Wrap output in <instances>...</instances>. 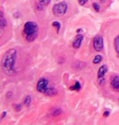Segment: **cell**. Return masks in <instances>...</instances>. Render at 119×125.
I'll return each instance as SVG.
<instances>
[{
    "instance_id": "obj_1",
    "label": "cell",
    "mask_w": 119,
    "mask_h": 125,
    "mask_svg": "<svg viewBox=\"0 0 119 125\" xmlns=\"http://www.w3.org/2000/svg\"><path fill=\"white\" fill-rule=\"evenodd\" d=\"M17 59V50L10 48L5 52L1 61V68L3 72L8 76H14L17 74L16 64Z\"/></svg>"
},
{
    "instance_id": "obj_2",
    "label": "cell",
    "mask_w": 119,
    "mask_h": 125,
    "mask_svg": "<svg viewBox=\"0 0 119 125\" xmlns=\"http://www.w3.org/2000/svg\"><path fill=\"white\" fill-rule=\"evenodd\" d=\"M39 28L36 22L29 21L24 25L23 27V37L27 43H33L38 36Z\"/></svg>"
},
{
    "instance_id": "obj_3",
    "label": "cell",
    "mask_w": 119,
    "mask_h": 125,
    "mask_svg": "<svg viewBox=\"0 0 119 125\" xmlns=\"http://www.w3.org/2000/svg\"><path fill=\"white\" fill-rule=\"evenodd\" d=\"M68 4L65 2H60L52 7V14L56 17H62L67 13Z\"/></svg>"
},
{
    "instance_id": "obj_4",
    "label": "cell",
    "mask_w": 119,
    "mask_h": 125,
    "mask_svg": "<svg viewBox=\"0 0 119 125\" xmlns=\"http://www.w3.org/2000/svg\"><path fill=\"white\" fill-rule=\"evenodd\" d=\"M8 30V22L7 18L4 16L3 9L0 11V37H1V44L3 43L4 40V36Z\"/></svg>"
},
{
    "instance_id": "obj_5",
    "label": "cell",
    "mask_w": 119,
    "mask_h": 125,
    "mask_svg": "<svg viewBox=\"0 0 119 125\" xmlns=\"http://www.w3.org/2000/svg\"><path fill=\"white\" fill-rule=\"evenodd\" d=\"M108 72V66L106 65H102L99 68L97 73V83L100 86H102L105 83V74Z\"/></svg>"
},
{
    "instance_id": "obj_6",
    "label": "cell",
    "mask_w": 119,
    "mask_h": 125,
    "mask_svg": "<svg viewBox=\"0 0 119 125\" xmlns=\"http://www.w3.org/2000/svg\"><path fill=\"white\" fill-rule=\"evenodd\" d=\"M104 39L102 35L96 34L93 39V48L96 52H101L104 49Z\"/></svg>"
},
{
    "instance_id": "obj_7",
    "label": "cell",
    "mask_w": 119,
    "mask_h": 125,
    "mask_svg": "<svg viewBox=\"0 0 119 125\" xmlns=\"http://www.w3.org/2000/svg\"><path fill=\"white\" fill-rule=\"evenodd\" d=\"M48 80L45 79V78H42L38 80V83H37V90L39 93H45V92L47 90V88H49L48 87Z\"/></svg>"
},
{
    "instance_id": "obj_8",
    "label": "cell",
    "mask_w": 119,
    "mask_h": 125,
    "mask_svg": "<svg viewBox=\"0 0 119 125\" xmlns=\"http://www.w3.org/2000/svg\"><path fill=\"white\" fill-rule=\"evenodd\" d=\"M83 39H84V36H83L82 34H78V35H77L76 38H75V39L73 40V44H72L73 48L74 49L80 48L82 43V42H83Z\"/></svg>"
},
{
    "instance_id": "obj_9",
    "label": "cell",
    "mask_w": 119,
    "mask_h": 125,
    "mask_svg": "<svg viewBox=\"0 0 119 125\" xmlns=\"http://www.w3.org/2000/svg\"><path fill=\"white\" fill-rule=\"evenodd\" d=\"M110 86L113 88V90H114L115 92H119V75H114L112 78Z\"/></svg>"
},
{
    "instance_id": "obj_10",
    "label": "cell",
    "mask_w": 119,
    "mask_h": 125,
    "mask_svg": "<svg viewBox=\"0 0 119 125\" xmlns=\"http://www.w3.org/2000/svg\"><path fill=\"white\" fill-rule=\"evenodd\" d=\"M52 0H38L37 2V9L38 10H43L45 7L48 6Z\"/></svg>"
},
{
    "instance_id": "obj_11",
    "label": "cell",
    "mask_w": 119,
    "mask_h": 125,
    "mask_svg": "<svg viewBox=\"0 0 119 125\" xmlns=\"http://www.w3.org/2000/svg\"><path fill=\"white\" fill-rule=\"evenodd\" d=\"M113 48L117 56L119 58V34L115 38L113 41Z\"/></svg>"
},
{
    "instance_id": "obj_12",
    "label": "cell",
    "mask_w": 119,
    "mask_h": 125,
    "mask_svg": "<svg viewBox=\"0 0 119 125\" xmlns=\"http://www.w3.org/2000/svg\"><path fill=\"white\" fill-rule=\"evenodd\" d=\"M44 94L46 96H55L57 94V90H56V88H54V87H49V88H47V90L45 92V93Z\"/></svg>"
},
{
    "instance_id": "obj_13",
    "label": "cell",
    "mask_w": 119,
    "mask_h": 125,
    "mask_svg": "<svg viewBox=\"0 0 119 125\" xmlns=\"http://www.w3.org/2000/svg\"><path fill=\"white\" fill-rule=\"evenodd\" d=\"M61 113H62L61 108H60V107H55V108H53V109L52 110L51 115H52V116H58V115H60Z\"/></svg>"
},
{
    "instance_id": "obj_14",
    "label": "cell",
    "mask_w": 119,
    "mask_h": 125,
    "mask_svg": "<svg viewBox=\"0 0 119 125\" xmlns=\"http://www.w3.org/2000/svg\"><path fill=\"white\" fill-rule=\"evenodd\" d=\"M102 60H103V56L101 55H96L94 57V59H93V63H94L95 65L99 64V63L101 62Z\"/></svg>"
},
{
    "instance_id": "obj_15",
    "label": "cell",
    "mask_w": 119,
    "mask_h": 125,
    "mask_svg": "<svg viewBox=\"0 0 119 125\" xmlns=\"http://www.w3.org/2000/svg\"><path fill=\"white\" fill-rule=\"evenodd\" d=\"M32 102V98L30 96H27L25 98V101H24V104L26 105L27 107H29L30 105V104Z\"/></svg>"
},
{
    "instance_id": "obj_16",
    "label": "cell",
    "mask_w": 119,
    "mask_h": 125,
    "mask_svg": "<svg viewBox=\"0 0 119 125\" xmlns=\"http://www.w3.org/2000/svg\"><path fill=\"white\" fill-rule=\"evenodd\" d=\"M80 88H81V84L79 82H76L73 86L70 87L71 90H73V91H78V90H80Z\"/></svg>"
},
{
    "instance_id": "obj_17",
    "label": "cell",
    "mask_w": 119,
    "mask_h": 125,
    "mask_svg": "<svg viewBox=\"0 0 119 125\" xmlns=\"http://www.w3.org/2000/svg\"><path fill=\"white\" fill-rule=\"evenodd\" d=\"M52 26L55 28L57 33H59L60 30V26H61V25H60V23L59 21H54L52 23Z\"/></svg>"
},
{
    "instance_id": "obj_18",
    "label": "cell",
    "mask_w": 119,
    "mask_h": 125,
    "mask_svg": "<svg viewBox=\"0 0 119 125\" xmlns=\"http://www.w3.org/2000/svg\"><path fill=\"white\" fill-rule=\"evenodd\" d=\"M92 8H93V9H95V11H97V12L100 11V6L98 3H92Z\"/></svg>"
},
{
    "instance_id": "obj_19",
    "label": "cell",
    "mask_w": 119,
    "mask_h": 125,
    "mask_svg": "<svg viewBox=\"0 0 119 125\" xmlns=\"http://www.w3.org/2000/svg\"><path fill=\"white\" fill-rule=\"evenodd\" d=\"M78 3L80 4L81 6H85L86 4L88 3L89 0H78Z\"/></svg>"
},
{
    "instance_id": "obj_20",
    "label": "cell",
    "mask_w": 119,
    "mask_h": 125,
    "mask_svg": "<svg viewBox=\"0 0 119 125\" xmlns=\"http://www.w3.org/2000/svg\"><path fill=\"white\" fill-rule=\"evenodd\" d=\"M21 109H22L21 104H16V105H15V110H16V111H20V110H21Z\"/></svg>"
},
{
    "instance_id": "obj_21",
    "label": "cell",
    "mask_w": 119,
    "mask_h": 125,
    "mask_svg": "<svg viewBox=\"0 0 119 125\" xmlns=\"http://www.w3.org/2000/svg\"><path fill=\"white\" fill-rule=\"evenodd\" d=\"M109 114H110V112H109V110H105V111L104 112V115H103V116H104V118H106V117L109 116Z\"/></svg>"
},
{
    "instance_id": "obj_22",
    "label": "cell",
    "mask_w": 119,
    "mask_h": 125,
    "mask_svg": "<svg viewBox=\"0 0 119 125\" xmlns=\"http://www.w3.org/2000/svg\"><path fill=\"white\" fill-rule=\"evenodd\" d=\"M7 114H8V113H7V111H3V113H2V116H1V119H4V117L6 116L7 115Z\"/></svg>"
},
{
    "instance_id": "obj_23",
    "label": "cell",
    "mask_w": 119,
    "mask_h": 125,
    "mask_svg": "<svg viewBox=\"0 0 119 125\" xmlns=\"http://www.w3.org/2000/svg\"><path fill=\"white\" fill-rule=\"evenodd\" d=\"M98 1H99V3L101 4H105L107 2H108V0H98Z\"/></svg>"
}]
</instances>
